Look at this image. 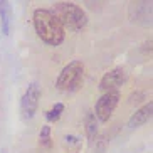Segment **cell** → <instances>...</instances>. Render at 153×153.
Wrapping results in <instances>:
<instances>
[{
  "instance_id": "1",
  "label": "cell",
  "mask_w": 153,
  "mask_h": 153,
  "mask_svg": "<svg viewBox=\"0 0 153 153\" xmlns=\"http://www.w3.org/2000/svg\"><path fill=\"white\" fill-rule=\"evenodd\" d=\"M34 27L39 39L47 45H61L66 37V29L54 12L49 9H37L34 10Z\"/></svg>"
},
{
  "instance_id": "2",
  "label": "cell",
  "mask_w": 153,
  "mask_h": 153,
  "mask_svg": "<svg viewBox=\"0 0 153 153\" xmlns=\"http://www.w3.org/2000/svg\"><path fill=\"white\" fill-rule=\"evenodd\" d=\"M54 15L59 19L64 29L79 32L88 24V14L74 2H57L54 4Z\"/></svg>"
},
{
  "instance_id": "3",
  "label": "cell",
  "mask_w": 153,
  "mask_h": 153,
  "mask_svg": "<svg viewBox=\"0 0 153 153\" xmlns=\"http://www.w3.org/2000/svg\"><path fill=\"white\" fill-rule=\"evenodd\" d=\"M82 76H84V64L81 61H71L59 72L56 88L62 93H72V91L79 89V86L82 82Z\"/></svg>"
},
{
  "instance_id": "4",
  "label": "cell",
  "mask_w": 153,
  "mask_h": 153,
  "mask_svg": "<svg viewBox=\"0 0 153 153\" xmlns=\"http://www.w3.org/2000/svg\"><path fill=\"white\" fill-rule=\"evenodd\" d=\"M39 99H41V86L34 81L27 86V89H25L22 99H20V111H22L24 120L34 118V114L37 113Z\"/></svg>"
},
{
  "instance_id": "5",
  "label": "cell",
  "mask_w": 153,
  "mask_h": 153,
  "mask_svg": "<svg viewBox=\"0 0 153 153\" xmlns=\"http://www.w3.org/2000/svg\"><path fill=\"white\" fill-rule=\"evenodd\" d=\"M118 103H120V93H118V91L104 93V94L96 101V106H94L96 120L101 121V123H106L109 118H111L113 111L116 109Z\"/></svg>"
},
{
  "instance_id": "6",
  "label": "cell",
  "mask_w": 153,
  "mask_h": 153,
  "mask_svg": "<svg viewBox=\"0 0 153 153\" xmlns=\"http://www.w3.org/2000/svg\"><path fill=\"white\" fill-rule=\"evenodd\" d=\"M126 81H128V72H126V69L125 68H114L101 77L99 89L103 91V93L118 91V88H121Z\"/></svg>"
},
{
  "instance_id": "7",
  "label": "cell",
  "mask_w": 153,
  "mask_h": 153,
  "mask_svg": "<svg viewBox=\"0 0 153 153\" xmlns=\"http://www.w3.org/2000/svg\"><path fill=\"white\" fill-rule=\"evenodd\" d=\"M152 113H153V103L148 101L146 104H143L141 108L136 109V111L130 116L128 126H130V128H140V126H143L145 123L152 118Z\"/></svg>"
},
{
  "instance_id": "8",
  "label": "cell",
  "mask_w": 153,
  "mask_h": 153,
  "mask_svg": "<svg viewBox=\"0 0 153 153\" xmlns=\"http://www.w3.org/2000/svg\"><path fill=\"white\" fill-rule=\"evenodd\" d=\"M10 19H12L10 2L0 0V22H2V32L5 36H9V32H10Z\"/></svg>"
},
{
  "instance_id": "9",
  "label": "cell",
  "mask_w": 153,
  "mask_h": 153,
  "mask_svg": "<svg viewBox=\"0 0 153 153\" xmlns=\"http://www.w3.org/2000/svg\"><path fill=\"white\" fill-rule=\"evenodd\" d=\"M84 128H86V135L91 141H94L98 136V120H96L94 113L88 111L84 116Z\"/></svg>"
},
{
  "instance_id": "10",
  "label": "cell",
  "mask_w": 153,
  "mask_h": 153,
  "mask_svg": "<svg viewBox=\"0 0 153 153\" xmlns=\"http://www.w3.org/2000/svg\"><path fill=\"white\" fill-rule=\"evenodd\" d=\"M64 111V104L62 103H56L52 108L47 111L45 118H47V121H57L59 118H61V113Z\"/></svg>"
},
{
  "instance_id": "11",
  "label": "cell",
  "mask_w": 153,
  "mask_h": 153,
  "mask_svg": "<svg viewBox=\"0 0 153 153\" xmlns=\"http://www.w3.org/2000/svg\"><path fill=\"white\" fill-rule=\"evenodd\" d=\"M39 143H41V146H45V148H49L51 146V126L49 125H44L41 128V133H39Z\"/></svg>"
},
{
  "instance_id": "12",
  "label": "cell",
  "mask_w": 153,
  "mask_h": 153,
  "mask_svg": "<svg viewBox=\"0 0 153 153\" xmlns=\"http://www.w3.org/2000/svg\"><path fill=\"white\" fill-rule=\"evenodd\" d=\"M71 153H76V152H71Z\"/></svg>"
}]
</instances>
